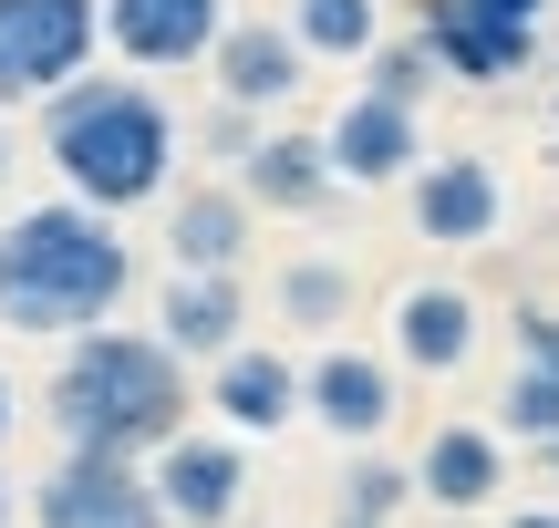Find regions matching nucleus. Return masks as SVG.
<instances>
[{
	"label": "nucleus",
	"mask_w": 559,
	"mask_h": 528,
	"mask_svg": "<svg viewBox=\"0 0 559 528\" xmlns=\"http://www.w3.org/2000/svg\"><path fill=\"white\" fill-rule=\"evenodd\" d=\"M124 290H135V239L115 228V207L94 197H41L11 207L0 228V322L32 332V343H73V332L115 322Z\"/></svg>",
	"instance_id": "1"
},
{
	"label": "nucleus",
	"mask_w": 559,
	"mask_h": 528,
	"mask_svg": "<svg viewBox=\"0 0 559 528\" xmlns=\"http://www.w3.org/2000/svg\"><path fill=\"white\" fill-rule=\"evenodd\" d=\"M41 166L94 207H156L177 187V115L124 73H73L41 104Z\"/></svg>",
	"instance_id": "2"
},
{
	"label": "nucleus",
	"mask_w": 559,
	"mask_h": 528,
	"mask_svg": "<svg viewBox=\"0 0 559 528\" xmlns=\"http://www.w3.org/2000/svg\"><path fill=\"white\" fill-rule=\"evenodd\" d=\"M187 352L166 332H73L52 373V435L62 446H115V456H156L166 435H187Z\"/></svg>",
	"instance_id": "3"
},
{
	"label": "nucleus",
	"mask_w": 559,
	"mask_h": 528,
	"mask_svg": "<svg viewBox=\"0 0 559 528\" xmlns=\"http://www.w3.org/2000/svg\"><path fill=\"white\" fill-rule=\"evenodd\" d=\"M104 0H0V115L52 104L73 73H94Z\"/></svg>",
	"instance_id": "4"
},
{
	"label": "nucleus",
	"mask_w": 559,
	"mask_h": 528,
	"mask_svg": "<svg viewBox=\"0 0 559 528\" xmlns=\"http://www.w3.org/2000/svg\"><path fill=\"white\" fill-rule=\"evenodd\" d=\"M32 528H177L156 497V467L115 446H62V467L32 488Z\"/></svg>",
	"instance_id": "5"
},
{
	"label": "nucleus",
	"mask_w": 559,
	"mask_h": 528,
	"mask_svg": "<svg viewBox=\"0 0 559 528\" xmlns=\"http://www.w3.org/2000/svg\"><path fill=\"white\" fill-rule=\"evenodd\" d=\"M145 467H156V497H166L177 528H228L239 497H249V435L239 425H218V435L187 425V435H166Z\"/></svg>",
	"instance_id": "6"
},
{
	"label": "nucleus",
	"mask_w": 559,
	"mask_h": 528,
	"mask_svg": "<svg viewBox=\"0 0 559 528\" xmlns=\"http://www.w3.org/2000/svg\"><path fill=\"white\" fill-rule=\"evenodd\" d=\"M321 145H332L342 187H404V177L425 166V104H394V94L362 83V94L321 124Z\"/></svg>",
	"instance_id": "7"
},
{
	"label": "nucleus",
	"mask_w": 559,
	"mask_h": 528,
	"mask_svg": "<svg viewBox=\"0 0 559 528\" xmlns=\"http://www.w3.org/2000/svg\"><path fill=\"white\" fill-rule=\"evenodd\" d=\"M404 197H415V239H436V249H487L508 218V187L487 156H425L404 177Z\"/></svg>",
	"instance_id": "8"
},
{
	"label": "nucleus",
	"mask_w": 559,
	"mask_h": 528,
	"mask_svg": "<svg viewBox=\"0 0 559 528\" xmlns=\"http://www.w3.org/2000/svg\"><path fill=\"white\" fill-rule=\"evenodd\" d=\"M415 32L456 83H508V73L539 62V21H508V11H487V0H425Z\"/></svg>",
	"instance_id": "9"
},
{
	"label": "nucleus",
	"mask_w": 559,
	"mask_h": 528,
	"mask_svg": "<svg viewBox=\"0 0 559 528\" xmlns=\"http://www.w3.org/2000/svg\"><path fill=\"white\" fill-rule=\"evenodd\" d=\"M207 73H218V104L280 115V104H300V83H311V41H300L290 21H228Z\"/></svg>",
	"instance_id": "10"
},
{
	"label": "nucleus",
	"mask_w": 559,
	"mask_h": 528,
	"mask_svg": "<svg viewBox=\"0 0 559 528\" xmlns=\"http://www.w3.org/2000/svg\"><path fill=\"white\" fill-rule=\"evenodd\" d=\"M218 32H228V0H104V41L135 73H187L218 52Z\"/></svg>",
	"instance_id": "11"
},
{
	"label": "nucleus",
	"mask_w": 559,
	"mask_h": 528,
	"mask_svg": "<svg viewBox=\"0 0 559 528\" xmlns=\"http://www.w3.org/2000/svg\"><path fill=\"white\" fill-rule=\"evenodd\" d=\"M260 239V207L239 177L218 187H166V269H239Z\"/></svg>",
	"instance_id": "12"
},
{
	"label": "nucleus",
	"mask_w": 559,
	"mask_h": 528,
	"mask_svg": "<svg viewBox=\"0 0 559 528\" xmlns=\"http://www.w3.org/2000/svg\"><path fill=\"white\" fill-rule=\"evenodd\" d=\"M300 415H311L321 435H342V446H373V435L394 425V363H383V352L332 343V352L311 363V394H300Z\"/></svg>",
	"instance_id": "13"
},
{
	"label": "nucleus",
	"mask_w": 559,
	"mask_h": 528,
	"mask_svg": "<svg viewBox=\"0 0 559 528\" xmlns=\"http://www.w3.org/2000/svg\"><path fill=\"white\" fill-rule=\"evenodd\" d=\"M415 488H425V508H445V518H487L498 488H508V435L498 425H436L425 456H415Z\"/></svg>",
	"instance_id": "14"
},
{
	"label": "nucleus",
	"mask_w": 559,
	"mask_h": 528,
	"mask_svg": "<svg viewBox=\"0 0 559 528\" xmlns=\"http://www.w3.org/2000/svg\"><path fill=\"white\" fill-rule=\"evenodd\" d=\"M228 177L249 187V207H260V218H321V207H332V187H342V166H332V145H321V135H290V124H280V135H260Z\"/></svg>",
	"instance_id": "15"
},
{
	"label": "nucleus",
	"mask_w": 559,
	"mask_h": 528,
	"mask_svg": "<svg viewBox=\"0 0 559 528\" xmlns=\"http://www.w3.org/2000/svg\"><path fill=\"white\" fill-rule=\"evenodd\" d=\"M300 394H311V363H290V352H270V343L218 352V373H207V405H218V425H239V435H280L300 415Z\"/></svg>",
	"instance_id": "16"
},
{
	"label": "nucleus",
	"mask_w": 559,
	"mask_h": 528,
	"mask_svg": "<svg viewBox=\"0 0 559 528\" xmlns=\"http://www.w3.org/2000/svg\"><path fill=\"white\" fill-rule=\"evenodd\" d=\"M249 290H239V269H166V301H156V332L187 352V363H218V352H239L249 343Z\"/></svg>",
	"instance_id": "17"
},
{
	"label": "nucleus",
	"mask_w": 559,
	"mask_h": 528,
	"mask_svg": "<svg viewBox=\"0 0 559 528\" xmlns=\"http://www.w3.org/2000/svg\"><path fill=\"white\" fill-rule=\"evenodd\" d=\"M466 352H477V301L456 280H415L394 301V363L404 373H466Z\"/></svg>",
	"instance_id": "18"
},
{
	"label": "nucleus",
	"mask_w": 559,
	"mask_h": 528,
	"mask_svg": "<svg viewBox=\"0 0 559 528\" xmlns=\"http://www.w3.org/2000/svg\"><path fill=\"white\" fill-rule=\"evenodd\" d=\"M270 301H280V322H290V332H342V322H353V269L311 249V260H290V269H280V290H270Z\"/></svg>",
	"instance_id": "19"
},
{
	"label": "nucleus",
	"mask_w": 559,
	"mask_h": 528,
	"mask_svg": "<svg viewBox=\"0 0 559 528\" xmlns=\"http://www.w3.org/2000/svg\"><path fill=\"white\" fill-rule=\"evenodd\" d=\"M290 32L311 41V62H362L383 41V0H290Z\"/></svg>",
	"instance_id": "20"
},
{
	"label": "nucleus",
	"mask_w": 559,
	"mask_h": 528,
	"mask_svg": "<svg viewBox=\"0 0 559 528\" xmlns=\"http://www.w3.org/2000/svg\"><path fill=\"white\" fill-rule=\"evenodd\" d=\"M498 425L519 435V446H559V373H549V363H519V373H508Z\"/></svg>",
	"instance_id": "21"
},
{
	"label": "nucleus",
	"mask_w": 559,
	"mask_h": 528,
	"mask_svg": "<svg viewBox=\"0 0 559 528\" xmlns=\"http://www.w3.org/2000/svg\"><path fill=\"white\" fill-rule=\"evenodd\" d=\"M362 73H373V94H394V104H425L445 62L425 52V32H415V41H373V52H362Z\"/></svg>",
	"instance_id": "22"
},
{
	"label": "nucleus",
	"mask_w": 559,
	"mask_h": 528,
	"mask_svg": "<svg viewBox=\"0 0 559 528\" xmlns=\"http://www.w3.org/2000/svg\"><path fill=\"white\" fill-rule=\"evenodd\" d=\"M415 497H425L415 467H394V456H362V467L342 477V508H362V518H404Z\"/></svg>",
	"instance_id": "23"
},
{
	"label": "nucleus",
	"mask_w": 559,
	"mask_h": 528,
	"mask_svg": "<svg viewBox=\"0 0 559 528\" xmlns=\"http://www.w3.org/2000/svg\"><path fill=\"white\" fill-rule=\"evenodd\" d=\"M519 363H549L559 373V311H519Z\"/></svg>",
	"instance_id": "24"
},
{
	"label": "nucleus",
	"mask_w": 559,
	"mask_h": 528,
	"mask_svg": "<svg viewBox=\"0 0 559 528\" xmlns=\"http://www.w3.org/2000/svg\"><path fill=\"white\" fill-rule=\"evenodd\" d=\"M498 528H559V497H539V508H508Z\"/></svg>",
	"instance_id": "25"
},
{
	"label": "nucleus",
	"mask_w": 559,
	"mask_h": 528,
	"mask_svg": "<svg viewBox=\"0 0 559 528\" xmlns=\"http://www.w3.org/2000/svg\"><path fill=\"white\" fill-rule=\"evenodd\" d=\"M332 528H394V518H362V508H332Z\"/></svg>",
	"instance_id": "26"
},
{
	"label": "nucleus",
	"mask_w": 559,
	"mask_h": 528,
	"mask_svg": "<svg viewBox=\"0 0 559 528\" xmlns=\"http://www.w3.org/2000/svg\"><path fill=\"white\" fill-rule=\"evenodd\" d=\"M0 446H11V384H0Z\"/></svg>",
	"instance_id": "27"
},
{
	"label": "nucleus",
	"mask_w": 559,
	"mask_h": 528,
	"mask_svg": "<svg viewBox=\"0 0 559 528\" xmlns=\"http://www.w3.org/2000/svg\"><path fill=\"white\" fill-rule=\"evenodd\" d=\"M0 177H11V124H0Z\"/></svg>",
	"instance_id": "28"
},
{
	"label": "nucleus",
	"mask_w": 559,
	"mask_h": 528,
	"mask_svg": "<svg viewBox=\"0 0 559 528\" xmlns=\"http://www.w3.org/2000/svg\"><path fill=\"white\" fill-rule=\"evenodd\" d=\"M0 528H11V477H0Z\"/></svg>",
	"instance_id": "29"
},
{
	"label": "nucleus",
	"mask_w": 559,
	"mask_h": 528,
	"mask_svg": "<svg viewBox=\"0 0 559 528\" xmlns=\"http://www.w3.org/2000/svg\"><path fill=\"white\" fill-rule=\"evenodd\" d=\"M539 456H549V477H559V446H539Z\"/></svg>",
	"instance_id": "30"
},
{
	"label": "nucleus",
	"mask_w": 559,
	"mask_h": 528,
	"mask_svg": "<svg viewBox=\"0 0 559 528\" xmlns=\"http://www.w3.org/2000/svg\"><path fill=\"white\" fill-rule=\"evenodd\" d=\"M436 528H466V518H445V508H436Z\"/></svg>",
	"instance_id": "31"
}]
</instances>
